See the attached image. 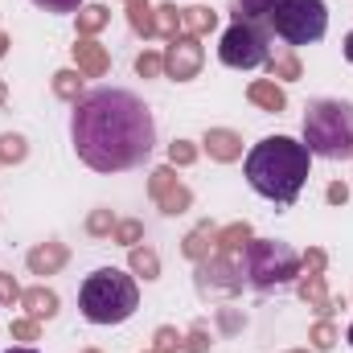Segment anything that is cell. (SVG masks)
<instances>
[{
    "label": "cell",
    "instance_id": "cell-40",
    "mask_svg": "<svg viewBox=\"0 0 353 353\" xmlns=\"http://www.w3.org/2000/svg\"><path fill=\"white\" fill-rule=\"evenodd\" d=\"M300 267H312V271H325V267H329V255H325L321 247H308V251H304V259H300Z\"/></svg>",
    "mask_w": 353,
    "mask_h": 353
},
{
    "label": "cell",
    "instance_id": "cell-33",
    "mask_svg": "<svg viewBox=\"0 0 353 353\" xmlns=\"http://www.w3.org/2000/svg\"><path fill=\"white\" fill-rule=\"evenodd\" d=\"M197 157H201V148H197L193 140H173V144H169V165H173V169L197 165Z\"/></svg>",
    "mask_w": 353,
    "mask_h": 353
},
{
    "label": "cell",
    "instance_id": "cell-4",
    "mask_svg": "<svg viewBox=\"0 0 353 353\" xmlns=\"http://www.w3.org/2000/svg\"><path fill=\"white\" fill-rule=\"evenodd\" d=\"M79 308H83V316L90 325H123L140 308V288L128 271L99 267L79 288Z\"/></svg>",
    "mask_w": 353,
    "mask_h": 353
},
{
    "label": "cell",
    "instance_id": "cell-12",
    "mask_svg": "<svg viewBox=\"0 0 353 353\" xmlns=\"http://www.w3.org/2000/svg\"><path fill=\"white\" fill-rule=\"evenodd\" d=\"M201 152H210V161H218V165H234V161H243V136L234 128H205Z\"/></svg>",
    "mask_w": 353,
    "mask_h": 353
},
{
    "label": "cell",
    "instance_id": "cell-19",
    "mask_svg": "<svg viewBox=\"0 0 353 353\" xmlns=\"http://www.w3.org/2000/svg\"><path fill=\"white\" fill-rule=\"evenodd\" d=\"M214 29H218V12H214L210 4H189V8H181V33L205 37V33H214Z\"/></svg>",
    "mask_w": 353,
    "mask_h": 353
},
{
    "label": "cell",
    "instance_id": "cell-22",
    "mask_svg": "<svg viewBox=\"0 0 353 353\" xmlns=\"http://www.w3.org/2000/svg\"><path fill=\"white\" fill-rule=\"evenodd\" d=\"M128 267H132V275H136V279H144V283L161 279V255H157L152 247H144V243L128 251Z\"/></svg>",
    "mask_w": 353,
    "mask_h": 353
},
{
    "label": "cell",
    "instance_id": "cell-35",
    "mask_svg": "<svg viewBox=\"0 0 353 353\" xmlns=\"http://www.w3.org/2000/svg\"><path fill=\"white\" fill-rule=\"evenodd\" d=\"M152 350L157 353H181V333H176L173 325H161V329L152 333Z\"/></svg>",
    "mask_w": 353,
    "mask_h": 353
},
{
    "label": "cell",
    "instance_id": "cell-44",
    "mask_svg": "<svg viewBox=\"0 0 353 353\" xmlns=\"http://www.w3.org/2000/svg\"><path fill=\"white\" fill-rule=\"evenodd\" d=\"M4 99H8V87H4V79H0V107H4Z\"/></svg>",
    "mask_w": 353,
    "mask_h": 353
},
{
    "label": "cell",
    "instance_id": "cell-6",
    "mask_svg": "<svg viewBox=\"0 0 353 353\" xmlns=\"http://www.w3.org/2000/svg\"><path fill=\"white\" fill-rule=\"evenodd\" d=\"M271 33L283 46H312L329 33V8L325 0H275V8L267 12Z\"/></svg>",
    "mask_w": 353,
    "mask_h": 353
},
{
    "label": "cell",
    "instance_id": "cell-39",
    "mask_svg": "<svg viewBox=\"0 0 353 353\" xmlns=\"http://www.w3.org/2000/svg\"><path fill=\"white\" fill-rule=\"evenodd\" d=\"M218 325H222V333H239V329H243L247 321H243V316H239L234 308H218Z\"/></svg>",
    "mask_w": 353,
    "mask_h": 353
},
{
    "label": "cell",
    "instance_id": "cell-3",
    "mask_svg": "<svg viewBox=\"0 0 353 353\" xmlns=\"http://www.w3.org/2000/svg\"><path fill=\"white\" fill-rule=\"evenodd\" d=\"M304 148L325 161H353V103L345 99H312L300 123Z\"/></svg>",
    "mask_w": 353,
    "mask_h": 353
},
{
    "label": "cell",
    "instance_id": "cell-42",
    "mask_svg": "<svg viewBox=\"0 0 353 353\" xmlns=\"http://www.w3.org/2000/svg\"><path fill=\"white\" fill-rule=\"evenodd\" d=\"M8 46H12V41H8V33H0V58L8 54Z\"/></svg>",
    "mask_w": 353,
    "mask_h": 353
},
{
    "label": "cell",
    "instance_id": "cell-47",
    "mask_svg": "<svg viewBox=\"0 0 353 353\" xmlns=\"http://www.w3.org/2000/svg\"><path fill=\"white\" fill-rule=\"evenodd\" d=\"M83 353H103V350H83Z\"/></svg>",
    "mask_w": 353,
    "mask_h": 353
},
{
    "label": "cell",
    "instance_id": "cell-29",
    "mask_svg": "<svg viewBox=\"0 0 353 353\" xmlns=\"http://www.w3.org/2000/svg\"><path fill=\"white\" fill-rule=\"evenodd\" d=\"M157 37H165V41L181 37V8L176 4H157Z\"/></svg>",
    "mask_w": 353,
    "mask_h": 353
},
{
    "label": "cell",
    "instance_id": "cell-17",
    "mask_svg": "<svg viewBox=\"0 0 353 353\" xmlns=\"http://www.w3.org/2000/svg\"><path fill=\"white\" fill-rule=\"evenodd\" d=\"M247 99H251L259 111H271V115L288 111V90L279 87L275 79H255V83L247 87Z\"/></svg>",
    "mask_w": 353,
    "mask_h": 353
},
{
    "label": "cell",
    "instance_id": "cell-38",
    "mask_svg": "<svg viewBox=\"0 0 353 353\" xmlns=\"http://www.w3.org/2000/svg\"><path fill=\"white\" fill-rule=\"evenodd\" d=\"M325 201H329V205H345V201H350V185H345V181H329Z\"/></svg>",
    "mask_w": 353,
    "mask_h": 353
},
{
    "label": "cell",
    "instance_id": "cell-16",
    "mask_svg": "<svg viewBox=\"0 0 353 353\" xmlns=\"http://www.w3.org/2000/svg\"><path fill=\"white\" fill-rule=\"evenodd\" d=\"M58 292L54 288H46V283H33V288H25L21 292V308H25V316H33V321H54L58 316Z\"/></svg>",
    "mask_w": 353,
    "mask_h": 353
},
{
    "label": "cell",
    "instance_id": "cell-37",
    "mask_svg": "<svg viewBox=\"0 0 353 353\" xmlns=\"http://www.w3.org/2000/svg\"><path fill=\"white\" fill-rule=\"evenodd\" d=\"M41 12H79L83 8V0H33Z\"/></svg>",
    "mask_w": 353,
    "mask_h": 353
},
{
    "label": "cell",
    "instance_id": "cell-41",
    "mask_svg": "<svg viewBox=\"0 0 353 353\" xmlns=\"http://www.w3.org/2000/svg\"><path fill=\"white\" fill-rule=\"evenodd\" d=\"M341 50H345V62L353 66V33H345V46H341Z\"/></svg>",
    "mask_w": 353,
    "mask_h": 353
},
{
    "label": "cell",
    "instance_id": "cell-34",
    "mask_svg": "<svg viewBox=\"0 0 353 353\" xmlns=\"http://www.w3.org/2000/svg\"><path fill=\"white\" fill-rule=\"evenodd\" d=\"M136 74H140V79H161V74H165V58H161L157 50H140V54H136Z\"/></svg>",
    "mask_w": 353,
    "mask_h": 353
},
{
    "label": "cell",
    "instance_id": "cell-32",
    "mask_svg": "<svg viewBox=\"0 0 353 353\" xmlns=\"http://www.w3.org/2000/svg\"><path fill=\"white\" fill-rule=\"evenodd\" d=\"M8 337L21 341V345H33V341H41V321H33V316H17V321L8 325Z\"/></svg>",
    "mask_w": 353,
    "mask_h": 353
},
{
    "label": "cell",
    "instance_id": "cell-2",
    "mask_svg": "<svg viewBox=\"0 0 353 353\" xmlns=\"http://www.w3.org/2000/svg\"><path fill=\"white\" fill-rule=\"evenodd\" d=\"M308 169H312V152L304 148V140L292 136H263L243 161L247 185L275 205H292L300 197Z\"/></svg>",
    "mask_w": 353,
    "mask_h": 353
},
{
    "label": "cell",
    "instance_id": "cell-8",
    "mask_svg": "<svg viewBox=\"0 0 353 353\" xmlns=\"http://www.w3.org/2000/svg\"><path fill=\"white\" fill-rule=\"evenodd\" d=\"M193 288L201 300H234L247 283L243 263H234V255H210L201 263H193Z\"/></svg>",
    "mask_w": 353,
    "mask_h": 353
},
{
    "label": "cell",
    "instance_id": "cell-5",
    "mask_svg": "<svg viewBox=\"0 0 353 353\" xmlns=\"http://www.w3.org/2000/svg\"><path fill=\"white\" fill-rule=\"evenodd\" d=\"M243 275L255 292H279L288 283H296L300 275V255L292 243H279V239H251L247 251H243Z\"/></svg>",
    "mask_w": 353,
    "mask_h": 353
},
{
    "label": "cell",
    "instance_id": "cell-28",
    "mask_svg": "<svg viewBox=\"0 0 353 353\" xmlns=\"http://www.w3.org/2000/svg\"><path fill=\"white\" fill-rule=\"evenodd\" d=\"M210 350H214V337H210L205 321H193L189 333L181 337V353H210Z\"/></svg>",
    "mask_w": 353,
    "mask_h": 353
},
{
    "label": "cell",
    "instance_id": "cell-30",
    "mask_svg": "<svg viewBox=\"0 0 353 353\" xmlns=\"http://www.w3.org/2000/svg\"><path fill=\"white\" fill-rule=\"evenodd\" d=\"M115 222H119V218H115L107 205H99V210H90V214H87V234H90V239H111Z\"/></svg>",
    "mask_w": 353,
    "mask_h": 353
},
{
    "label": "cell",
    "instance_id": "cell-20",
    "mask_svg": "<svg viewBox=\"0 0 353 353\" xmlns=\"http://www.w3.org/2000/svg\"><path fill=\"white\" fill-rule=\"evenodd\" d=\"M251 239H255L251 222H230V226H218V255H243Z\"/></svg>",
    "mask_w": 353,
    "mask_h": 353
},
{
    "label": "cell",
    "instance_id": "cell-10",
    "mask_svg": "<svg viewBox=\"0 0 353 353\" xmlns=\"http://www.w3.org/2000/svg\"><path fill=\"white\" fill-rule=\"evenodd\" d=\"M165 79H173V83H189V79H197L201 74V66H205V50H201V37H189V33H181L173 37L169 46H165Z\"/></svg>",
    "mask_w": 353,
    "mask_h": 353
},
{
    "label": "cell",
    "instance_id": "cell-48",
    "mask_svg": "<svg viewBox=\"0 0 353 353\" xmlns=\"http://www.w3.org/2000/svg\"><path fill=\"white\" fill-rule=\"evenodd\" d=\"M144 353H157V350H144Z\"/></svg>",
    "mask_w": 353,
    "mask_h": 353
},
{
    "label": "cell",
    "instance_id": "cell-14",
    "mask_svg": "<svg viewBox=\"0 0 353 353\" xmlns=\"http://www.w3.org/2000/svg\"><path fill=\"white\" fill-rule=\"evenodd\" d=\"M66 259H70V251H66V243H58V239H50V243H37L29 255H25V263H29V271L33 275H58L62 267H66Z\"/></svg>",
    "mask_w": 353,
    "mask_h": 353
},
{
    "label": "cell",
    "instance_id": "cell-9",
    "mask_svg": "<svg viewBox=\"0 0 353 353\" xmlns=\"http://www.w3.org/2000/svg\"><path fill=\"white\" fill-rule=\"evenodd\" d=\"M148 197L157 201V210L165 218H176L185 210H193V189L185 181H176V169L173 165H161L148 173Z\"/></svg>",
    "mask_w": 353,
    "mask_h": 353
},
{
    "label": "cell",
    "instance_id": "cell-49",
    "mask_svg": "<svg viewBox=\"0 0 353 353\" xmlns=\"http://www.w3.org/2000/svg\"><path fill=\"white\" fill-rule=\"evenodd\" d=\"M350 304H353V300H350Z\"/></svg>",
    "mask_w": 353,
    "mask_h": 353
},
{
    "label": "cell",
    "instance_id": "cell-26",
    "mask_svg": "<svg viewBox=\"0 0 353 353\" xmlns=\"http://www.w3.org/2000/svg\"><path fill=\"white\" fill-rule=\"evenodd\" d=\"M337 341H341V333H337V325H333V321H316V325H312V333H308V350H312V353L337 350Z\"/></svg>",
    "mask_w": 353,
    "mask_h": 353
},
{
    "label": "cell",
    "instance_id": "cell-25",
    "mask_svg": "<svg viewBox=\"0 0 353 353\" xmlns=\"http://www.w3.org/2000/svg\"><path fill=\"white\" fill-rule=\"evenodd\" d=\"M54 94L62 99V103H79L87 90H83V74L79 70H58L54 74Z\"/></svg>",
    "mask_w": 353,
    "mask_h": 353
},
{
    "label": "cell",
    "instance_id": "cell-46",
    "mask_svg": "<svg viewBox=\"0 0 353 353\" xmlns=\"http://www.w3.org/2000/svg\"><path fill=\"white\" fill-rule=\"evenodd\" d=\"M288 353H312V350H288Z\"/></svg>",
    "mask_w": 353,
    "mask_h": 353
},
{
    "label": "cell",
    "instance_id": "cell-23",
    "mask_svg": "<svg viewBox=\"0 0 353 353\" xmlns=\"http://www.w3.org/2000/svg\"><path fill=\"white\" fill-rule=\"evenodd\" d=\"M74 25H79V37H94L111 25V12H107V4H83L74 12Z\"/></svg>",
    "mask_w": 353,
    "mask_h": 353
},
{
    "label": "cell",
    "instance_id": "cell-15",
    "mask_svg": "<svg viewBox=\"0 0 353 353\" xmlns=\"http://www.w3.org/2000/svg\"><path fill=\"white\" fill-rule=\"evenodd\" d=\"M181 255H185L189 263H201V259L218 255V226H214V222H197V226L181 239Z\"/></svg>",
    "mask_w": 353,
    "mask_h": 353
},
{
    "label": "cell",
    "instance_id": "cell-18",
    "mask_svg": "<svg viewBox=\"0 0 353 353\" xmlns=\"http://www.w3.org/2000/svg\"><path fill=\"white\" fill-rule=\"evenodd\" d=\"M263 66L275 83H296V79L304 74V66H300V58L292 54V46H275V54H267Z\"/></svg>",
    "mask_w": 353,
    "mask_h": 353
},
{
    "label": "cell",
    "instance_id": "cell-7",
    "mask_svg": "<svg viewBox=\"0 0 353 353\" xmlns=\"http://www.w3.org/2000/svg\"><path fill=\"white\" fill-rule=\"evenodd\" d=\"M267 54H271L267 33L259 25H251V21H234V25L222 33V41H218V58H222V66H230V70H259L267 62Z\"/></svg>",
    "mask_w": 353,
    "mask_h": 353
},
{
    "label": "cell",
    "instance_id": "cell-11",
    "mask_svg": "<svg viewBox=\"0 0 353 353\" xmlns=\"http://www.w3.org/2000/svg\"><path fill=\"white\" fill-rule=\"evenodd\" d=\"M296 292H300V300L316 312V321H333V312L345 308V296H329V288H325V271L300 267V275H296Z\"/></svg>",
    "mask_w": 353,
    "mask_h": 353
},
{
    "label": "cell",
    "instance_id": "cell-43",
    "mask_svg": "<svg viewBox=\"0 0 353 353\" xmlns=\"http://www.w3.org/2000/svg\"><path fill=\"white\" fill-rule=\"evenodd\" d=\"M4 353H37L33 345H12V350H4Z\"/></svg>",
    "mask_w": 353,
    "mask_h": 353
},
{
    "label": "cell",
    "instance_id": "cell-13",
    "mask_svg": "<svg viewBox=\"0 0 353 353\" xmlns=\"http://www.w3.org/2000/svg\"><path fill=\"white\" fill-rule=\"evenodd\" d=\"M70 54H74V70H79L83 79H103V74L111 70V54H107V46H99L94 37H79V41L70 46Z\"/></svg>",
    "mask_w": 353,
    "mask_h": 353
},
{
    "label": "cell",
    "instance_id": "cell-45",
    "mask_svg": "<svg viewBox=\"0 0 353 353\" xmlns=\"http://www.w3.org/2000/svg\"><path fill=\"white\" fill-rule=\"evenodd\" d=\"M345 341H350V345H353V325H350V329H345Z\"/></svg>",
    "mask_w": 353,
    "mask_h": 353
},
{
    "label": "cell",
    "instance_id": "cell-31",
    "mask_svg": "<svg viewBox=\"0 0 353 353\" xmlns=\"http://www.w3.org/2000/svg\"><path fill=\"white\" fill-rule=\"evenodd\" d=\"M271 8H275V0H234V21H251V25H259V21H267Z\"/></svg>",
    "mask_w": 353,
    "mask_h": 353
},
{
    "label": "cell",
    "instance_id": "cell-1",
    "mask_svg": "<svg viewBox=\"0 0 353 353\" xmlns=\"http://www.w3.org/2000/svg\"><path fill=\"white\" fill-rule=\"evenodd\" d=\"M70 140L79 161L94 173L140 169L157 148V119L140 94L123 87H94L74 103Z\"/></svg>",
    "mask_w": 353,
    "mask_h": 353
},
{
    "label": "cell",
    "instance_id": "cell-27",
    "mask_svg": "<svg viewBox=\"0 0 353 353\" xmlns=\"http://www.w3.org/2000/svg\"><path fill=\"white\" fill-rule=\"evenodd\" d=\"M111 243H119V247H140L144 243V222L140 218H119L115 222V230H111Z\"/></svg>",
    "mask_w": 353,
    "mask_h": 353
},
{
    "label": "cell",
    "instance_id": "cell-21",
    "mask_svg": "<svg viewBox=\"0 0 353 353\" xmlns=\"http://www.w3.org/2000/svg\"><path fill=\"white\" fill-rule=\"evenodd\" d=\"M128 25H132V33H140L144 41L157 37V4H152V0H128Z\"/></svg>",
    "mask_w": 353,
    "mask_h": 353
},
{
    "label": "cell",
    "instance_id": "cell-24",
    "mask_svg": "<svg viewBox=\"0 0 353 353\" xmlns=\"http://www.w3.org/2000/svg\"><path fill=\"white\" fill-rule=\"evenodd\" d=\"M29 140L21 132H0V165H25Z\"/></svg>",
    "mask_w": 353,
    "mask_h": 353
},
{
    "label": "cell",
    "instance_id": "cell-36",
    "mask_svg": "<svg viewBox=\"0 0 353 353\" xmlns=\"http://www.w3.org/2000/svg\"><path fill=\"white\" fill-rule=\"evenodd\" d=\"M21 292H25V288H21V283L8 275V271H0V304H4V308L21 304Z\"/></svg>",
    "mask_w": 353,
    "mask_h": 353
}]
</instances>
